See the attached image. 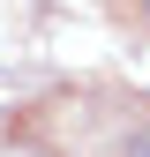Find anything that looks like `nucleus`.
<instances>
[{"mask_svg":"<svg viewBox=\"0 0 150 157\" xmlns=\"http://www.w3.org/2000/svg\"><path fill=\"white\" fill-rule=\"evenodd\" d=\"M128 157H150V120H143L135 135H128Z\"/></svg>","mask_w":150,"mask_h":157,"instance_id":"obj_1","label":"nucleus"}]
</instances>
